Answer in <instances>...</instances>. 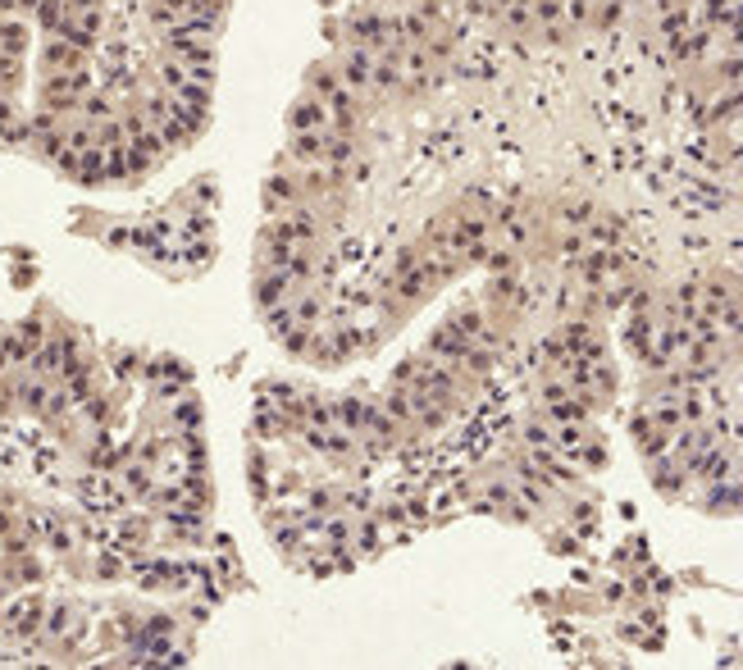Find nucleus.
Returning a JSON list of instances; mask_svg holds the SVG:
<instances>
[{
	"instance_id": "nucleus-14",
	"label": "nucleus",
	"mask_w": 743,
	"mask_h": 670,
	"mask_svg": "<svg viewBox=\"0 0 743 670\" xmlns=\"http://www.w3.org/2000/svg\"><path fill=\"white\" fill-rule=\"evenodd\" d=\"M23 402H27V406H42V402H46V387H42V383H27V387H23Z\"/></svg>"
},
{
	"instance_id": "nucleus-8",
	"label": "nucleus",
	"mask_w": 743,
	"mask_h": 670,
	"mask_svg": "<svg viewBox=\"0 0 743 670\" xmlns=\"http://www.w3.org/2000/svg\"><path fill=\"white\" fill-rule=\"evenodd\" d=\"M187 14L201 18V23H215L219 18V0H187Z\"/></svg>"
},
{
	"instance_id": "nucleus-6",
	"label": "nucleus",
	"mask_w": 743,
	"mask_h": 670,
	"mask_svg": "<svg viewBox=\"0 0 743 670\" xmlns=\"http://www.w3.org/2000/svg\"><path fill=\"white\" fill-rule=\"evenodd\" d=\"M23 42H27V32L18 23H5L0 27V51L5 55H23Z\"/></svg>"
},
{
	"instance_id": "nucleus-17",
	"label": "nucleus",
	"mask_w": 743,
	"mask_h": 670,
	"mask_svg": "<svg viewBox=\"0 0 743 670\" xmlns=\"http://www.w3.org/2000/svg\"><path fill=\"white\" fill-rule=\"evenodd\" d=\"M488 265H493V269H506V265H511V251H497V256L488 260Z\"/></svg>"
},
{
	"instance_id": "nucleus-7",
	"label": "nucleus",
	"mask_w": 743,
	"mask_h": 670,
	"mask_svg": "<svg viewBox=\"0 0 743 670\" xmlns=\"http://www.w3.org/2000/svg\"><path fill=\"white\" fill-rule=\"evenodd\" d=\"M370 415H374V411H365L361 402H342V411H337V420H342L346 429H356V424H370Z\"/></svg>"
},
{
	"instance_id": "nucleus-3",
	"label": "nucleus",
	"mask_w": 743,
	"mask_h": 670,
	"mask_svg": "<svg viewBox=\"0 0 743 670\" xmlns=\"http://www.w3.org/2000/svg\"><path fill=\"white\" fill-rule=\"evenodd\" d=\"M370 69H374V60L356 46V51H346V60H342V82L361 92V87H370Z\"/></svg>"
},
{
	"instance_id": "nucleus-10",
	"label": "nucleus",
	"mask_w": 743,
	"mask_h": 670,
	"mask_svg": "<svg viewBox=\"0 0 743 670\" xmlns=\"http://www.w3.org/2000/svg\"><path fill=\"white\" fill-rule=\"evenodd\" d=\"M552 415H556V420H584V402H566V397H556Z\"/></svg>"
},
{
	"instance_id": "nucleus-16",
	"label": "nucleus",
	"mask_w": 743,
	"mask_h": 670,
	"mask_svg": "<svg viewBox=\"0 0 743 670\" xmlns=\"http://www.w3.org/2000/svg\"><path fill=\"white\" fill-rule=\"evenodd\" d=\"M87 114H92V119H105V114H110V105H105V101H87Z\"/></svg>"
},
{
	"instance_id": "nucleus-9",
	"label": "nucleus",
	"mask_w": 743,
	"mask_h": 670,
	"mask_svg": "<svg viewBox=\"0 0 743 670\" xmlns=\"http://www.w3.org/2000/svg\"><path fill=\"white\" fill-rule=\"evenodd\" d=\"M292 192H296V187H292V182H283V178H274V182H269V197H265V206H269V210H274V206H278V201H292Z\"/></svg>"
},
{
	"instance_id": "nucleus-18",
	"label": "nucleus",
	"mask_w": 743,
	"mask_h": 670,
	"mask_svg": "<svg viewBox=\"0 0 743 670\" xmlns=\"http://www.w3.org/2000/svg\"><path fill=\"white\" fill-rule=\"evenodd\" d=\"M493 5H516V0H493Z\"/></svg>"
},
{
	"instance_id": "nucleus-12",
	"label": "nucleus",
	"mask_w": 743,
	"mask_h": 670,
	"mask_svg": "<svg viewBox=\"0 0 743 670\" xmlns=\"http://www.w3.org/2000/svg\"><path fill=\"white\" fill-rule=\"evenodd\" d=\"M593 237H597V242H611V237H620V223L602 219V223H597V228H593Z\"/></svg>"
},
{
	"instance_id": "nucleus-2",
	"label": "nucleus",
	"mask_w": 743,
	"mask_h": 670,
	"mask_svg": "<svg viewBox=\"0 0 743 670\" xmlns=\"http://www.w3.org/2000/svg\"><path fill=\"white\" fill-rule=\"evenodd\" d=\"M42 60H46V69H51V73H82V51H78V46H69V42H51Z\"/></svg>"
},
{
	"instance_id": "nucleus-4",
	"label": "nucleus",
	"mask_w": 743,
	"mask_h": 670,
	"mask_svg": "<svg viewBox=\"0 0 743 670\" xmlns=\"http://www.w3.org/2000/svg\"><path fill=\"white\" fill-rule=\"evenodd\" d=\"M287 297V274H274V278H265V283L256 287V301H260V310H274L278 301Z\"/></svg>"
},
{
	"instance_id": "nucleus-15",
	"label": "nucleus",
	"mask_w": 743,
	"mask_h": 670,
	"mask_svg": "<svg viewBox=\"0 0 743 670\" xmlns=\"http://www.w3.org/2000/svg\"><path fill=\"white\" fill-rule=\"evenodd\" d=\"M315 315H320V301H315V297H311V301H301V306H296V319H315Z\"/></svg>"
},
{
	"instance_id": "nucleus-5",
	"label": "nucleus",
	"mask_w": 743,
	"mask_h": 670,
	"mask_svg": "<svg viewBox=\"0 0 743 670\" xmlns=\"http://www.w3.org/2000/svg\"><path fill=\"white\" fill-rule=\"evenodd\" d=\"M292 155H296V160H320V155H324V132H296Z\"/></svg>"
},
{
	"instance_id": "nucleus-11",
	"label": "nucleus",
	"mask_w": 743,
	"mask_h": 670,
	"mask_svg": "<svg viewBox=\"0 0 743 670\" xmlns=\"http://www.w3.org/2000/svg\"><path fill=\"white\" fill-rule=\"evenodd\" d=\"M146 119L151 123H165L169 119V101H165V96H146Z\"/></svg>"
},
{
	"instance_id": "nucleus-13",
	"label": "nucleus",
	"mask_w": 743,
	"mask_h": 670,
	"mask_svg": "<svg viewBox=\"0 0 743 670\" xmlns=\"http://www.w3.org/2000/svg\"><path fill=\"white\" fill-rule=\"evenodd\" d=\"M506 23H511V27H525V23H529V9H525V5H506Z\"/></svg>"
},
{
	"instance_id": "nucleus-1",
	"label": "nucleus",
	"mask_w": 743,
	"mask_h": 670,
	"mask_svg": "<svg viewBox=\"0 0 743 670\" xmlns=\"http://www.w3.org/2000/svg\"><path fill=\"white\" fill-rule=\"evenodd\" d=\"M287 123H292V132H324V123H329V105L324 101H296L292 114H287Z\"/></svg>"
}]
</instances>
